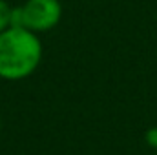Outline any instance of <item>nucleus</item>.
Listing matches in <instances>:
<instances>
[{
	"label": "nucleus",
	"mask_w": 157,
	"mask_h": 155,
	"mask_svg": "<svg viewBox=\"0 0 157 155\" xmlns=\"http://www.w3.org/2000/svg\"><path fill=\"white\" fill-rule=\"evenodd\" d=\"M42 60V44L37 33L11 26L0 33V78L22 80L35 73Z\"/></svg>",
	"instance_id": "nucleus-1"
},
{
	"label": "nucleus",
	"mask_w": 157,
	"mask_h": 155,
	"mask_svg": "<svg viewBox=\"0 0 157 155\" xmlns=\"http://www.w3.org/2000/svg\"><path fill=\"white\" fill-rule=\"evenodd\" d=\"M62 18V6L59 0H26L13 7V26L26 28L33 33L51 31Z\"/></svg>",
	"instance_id": "nucleus-2"
},
{
	"label": "nucleus",
	"mask_w": 157,
	"mask_h": 155,
	"mask_svg": "<svg viewBox=\"0 0 157 155\" xmlns=\"http://www.w3.org/2000/svg\"><path fill=\"white\" fill-rule=\"evenodd\" d=\"M11 26H13V7L6 0H0V33L9 29Z\"/></svg>",
	"instance_id": "nucleus-3"
},
{
	"label": "nucleus",
	"mask_w": 157,
	"mask_h": 155,
	"mask_svg": "<svg viewBox=\"0 0 157 155\" xmlns=\"http://www.w3.org/2000/svg\"><path fill=\"white\" fill-rule=\"evenodd\" d=\"M144 141H146V144H148L152 150H155V152H157V126L150 128V130H146Z\"/></svg>",
	"instance_id": "nucleus-4"
}]
</instances>
